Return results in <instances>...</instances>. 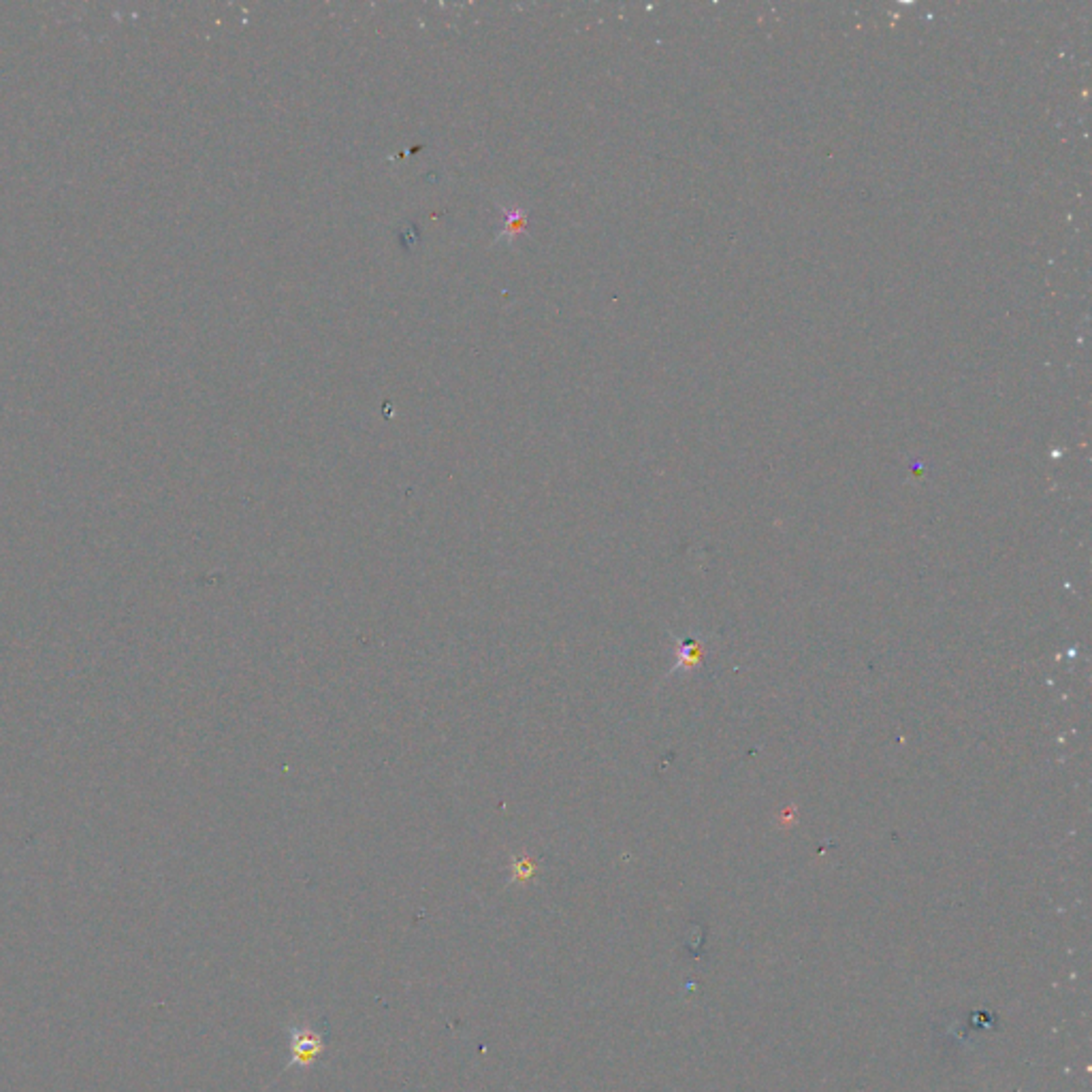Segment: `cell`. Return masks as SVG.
<instances>
[{
  "label": "cell",
  "mask_w": 1092,
  "mask_h": 1092,
  "mask_svg": "<svg viewBox=\"0 0 1092 1092\" xmlns=\"http://www.w3.org/2000/svg\"><path fill=\"white\" fill-rule=\"evenodd\" d=\"M288 1045H291V1058L284 1064V1071H291L292 1067L307 1069L318 1061L327 1050V1031L312 1025H291L288 1026Z\"/></svg>",
  "instance_id": "cell-1"
},
{
  "label": "cell",
  "mask_w": 1092,
  "mask_h": 1092,
  "mask_svg": "<svg viewBox=\"0 0 1092 1092\" xmlns=\"http://www.w3.org/2000/svg\"><path fill=\"white\" fill-rule=\"evenodd\" d=\"M525 228H527V212H525V209H521V208L511 209V212H506V220H504V231H502V235H499V237L517 235V233L525 231Z\"/></svg>",
  "instance_id": "cell-2"
}]
</instances>
